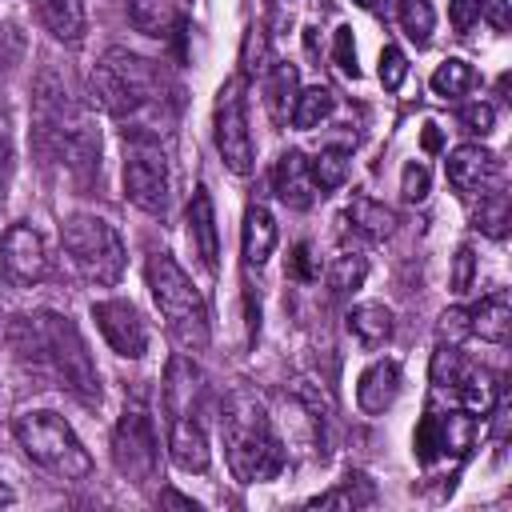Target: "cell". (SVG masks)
Returning <instances> with one entry per match:
<instances>
[{"instance_id":"6da1fadb","label":"cell","mask_w":512,"mask_h":512,"mask_svg":"<svg viewBox=\"0 0 512 512\" xmlns=\"http://www.w3.org/2000/svg\"><path fill=\"white\" fill-rule=\"evenodd\" d=\"M4 336H8L12 356L32 376L64 388L80 404H96L100 400V376L92 368V356L84 348V336L76 332V324L68 316H60V312L16 316Z\"/></svg>"},{"instance_id":"7a4b0ae2","label":"cell","mask_w":512,"mask_h":512,"mask_svg":"<svg viewBox=\"0 0 512 512\" xmlns=\"http://www.w3.org/2000/svg\"><path fill=\"white\" fill-rule=\"evenodd\" d=\"M32 140L40 156L64 160L76 172L92 168L100 156V132L92 116L84 112V104H76V96L52 68H44L32 88Z\"/></svg>"},{"instance_id":"3957f363","label":"cell","mask_w":512,"mask_h":512,"mask_svg":"<svg viewBox=\"0 0 512 512\" xmlns=\"http://www.w3.org/2000/svg\"><path fill=\"white\" fill-rule=\"evenodd\" d=\"M220 436H224V456L236 480L256 484L272 480L284 468V444L264 412V404L252 392H232L220 408Z\"/></svg>"},{"instance_id":"277c9868","label":"cell","mask_w":512,"mask_h":512,"mask_svg":"<svg viewBox=\"0 0 512 512\" xmlns=\"http://www.w3.org/2000/svg\"><path fill=\"white\" fill-rule=\"evenodd\" d=\"M92 100L108 116H136L144 108H156L164 100V72L160 64L128 52V48H108L104 60L88 76Z\"/></svg>"},{"instance_id":"5b68a950","label":"cell","mask_w":512,"mask_h":512,"mask_svg":"<svg viewBox=\"0 0 512 512\" xmlns=\"http://www.w3.org/2000/svg\"><path fill=\"white\" fill-rule=\"evenodd\" d=\"M12 432H16V444L24 448V456L36 468L52 472L56 480H84L92 472V456L64 416H56L48 408H32V412L16 416Z\"/></svg>"},{"instance_id":"8992f818","label":"cell","mask_w":512,"mask_h":512,"mask_svg":"<svg viewBox=\"0 0 512 512\" xmlns=\"http://www.w3.org/2000/svg\"><path fill=\"white\" fill-rule=\"evenodd\" d=\"M148 288H152V300H156L160 316L168 320L172 336L184 348H204L208 344V304H204L200 288L192 284V276L168 252L148 256Z\"/></svg>"},{"instance_id":"52a82bcc","label":"cell","mask_w":512,"mask_h":512,"mask_svg":"<svg viewBox=\"0 0 512 512\" xmlns=\"http://www.w3.org/2000/svg\"><path fill=\"white\" fill-rule=\"evenodd\" d=\"M60 244L84 280L112 288L124 276V240L104 216L72 212L60 228Z\"/></svg>"},{"instance_id":"ba28073f","label":"cell","mask_w":512,"mask_h":512,"mask_svg":"<svg viewBox=\"0 0 512 512\" xmlns=\"http://www.w3.org/2000/svg\"><path fill=\"white\" fill-rule=\"evenodd\" d=\"M244 76H232L220 84L216 92V108H212V140L220 160L228 164V172L248 176L256 148H252V132H248V96H244Z\"/></svg>"},{"instance_id":"9c48e42d","label":"cell","mask_w":512,"mask_h":512,"mask_svg":"<svg viewBox=\"0 0 512 512\" xmlns=\"http://www.w3.org/2000/svg\"><path fill=\"white\" fill-rule=\"evenodd\" d=\"M168 192H172V172L164 148L148 132H136L124 148V196L140 212L160 216L168 208Z\"/></svg>"},{"instance_id":"30bf717a","label":"cell","mask_w":512,"mask_h":512,"mask_svg":"<svg viewBox=\"0 0 512 512\" xmlns=\"http://www.w3.org/2000/svg\"><path fill=\"white\" fill-rule=\"evenodd\" d=\"M112 464L132 484H152L160 468V444L152 416L144 408H124V416L112 428Z\"/></svg>"},{"instance_id":"8fae6325","label":"cell","mask_w":512,"mask_h":512,"mask_svg":"<svg viewBox=\"0 0 512 512\" xmlns=\"http://www.w3.org/2000/svg\"><path fill=\"white\" fill-rule=\"evenodd\" d=\"M92 320H96V328L104 332V340L116 356L140 360L148 352V324H144V316L132 300H96Z\"/></svg>"},{"instance_id":"7c38bea8","label":"cell","mask_w":512,"mask_h":512,"mask_svg":"<svg viewBox=\"0 0 512 512\" xmlns=\"http://www.w3.org/2000/svg\"><path fill=\"white\" fill-rule=\"evenodd\" d=\"M0 264H4V276L20 288L28 284H40L48 276V244L44 236L32 228V224H12L0 240Z\"/></svg>"},{"instance_id":"4fadbf2b","label":"cell","mask_w":512,"mask_h":512,"mask_svg":"<svg viewBox=\"0 0 512 512\" xmlns=\"http://www.w3.org/2000/svg\"><path fill=\"white\" fill-rule=\"evenodd\" d=\"M476 440V416L472 412H448V416H424L420 428H416V448H420V460H436V456H448V452H468Z\"/></svg>"},{"instance_id":"5bb4252c","label":"cell","mask_w":512,"mask_h":512,"mask_svg":"<svg viewBox=\"0 0 512 512\" xmlns=\"http://www.w3.org/2000/svg\"><path fill=\"white\" fill-rule=\"evenodd\" d=\"M448 184L464 196H484L492 188H500V160L496 152L480 148V144H460L448 152Z\"/></svg>"},{"instance_id":"9a60e30c","label":"cell","mask_w":512,"mask_h":512,"mask_svg":"<svg viewBox=\"0 0 512 512\" xmlns=\"http://www.w3.org/2000/svg\"><path fill=\"white\" fill-rule=\"evenodd\" d=\"M400 396V364L396 360H376L360 372L356 380V404L364 416H380L396 404Z\"/></svg>"},{"instance_id":"2e32d148","label":"cell","mask_w":512,"mask_h":512,"mask_svg":"<svg viewBox=\"0 0 512 512\" xmlns=\"http://www.w3.org/2000/svg\"><path fill=\"white\" fill-rule=\"evenodd\" d=\"M168 456L176 468L184 472H204L212 452H208V436L204 428L192 420V416H172V428H168Z\"/></svg>"},{"instance_id":"e0dca14e","label":"cell","mask_w":512,"mask_h":512,"mask_svg":"<svg viewBox=\"0 0 512 512\" xmlns=\"http://www.w3.org/2000/svg\"><path fill=\"white\" fill-rule=\"evenodd\" d=\"M200 384H204L200 368L188 356H172L168 368H164V408H168V416H192Z\"/></svg>"},{"instance_id":"ac0fdd59","label":"cell","mask_w":512,"mask_h":512,"mask_svg":"<svg viewBox=\"0 0 512 512\" xmlns=\"http://www.w3.org/2000/svg\"><path fill=\"white\" fill-rule=\"evenodd\" d=\"M468 332L488 340V344H504L508 332H512V300L504 288L488 292L472 312H468Z\"/></svg>"},{"instance_id":"d6986e66","label":"cell","mask_w":512,"mask_h":512,"mask_svg":"<svg viewBox=\"0 0 512 512\" xmlns=\"http://www.w3.org/2000/svg\"><path fill=\"white\" fill-rule=\"evenodd\" d=\"M272 184H276V196L288 204V208H308L316 200V184L308 176V160L300 152H284L276 160V172H272Z\"/></svg>"},{"instance_id":"ffe728a7","label":"cell","mask_w":512,"mask_h":512,"mask_svg":"<svg viewBox=\"0 0 512 512\" xmlns=\"http://www.w3.org/2000/svg\"><path fill=\"white\" fill-rule=\"evenodd\" d=\"M188 240L196 248V256L204 260V268H216L220 244H216V212H212V196L204 188H196L192 204H188Z\"/></svg>"},{"instance_id":"44dd1931","label":"cell","mask_w":512,"mask_h":512,"mask_svg":"<svg viewBox=\"0 0 512 512\" xmlns=\"http://www.w3.org/2000/svg\"><path fill=\"white\" fill-rule=\"evenodd\" d=\"M36 12H40L44 28H48L56 40H64V44H80L84 24H88V16H84V0H36Z\"/></svg>"},{"instance_id":"7402d4cb","label":"cell","mask_w":512,"mask_h":512,"mask_svg":"<svg viewBox=\"0 0 512 512\" xmlns=\"http://www.w3.org/2000/svg\"><path fill=\"white\" fill-rule=\"evenodd\" d=\"M240 240H244V260L252 268H260L272 256V248H276V220H272V212L264 204H248V212H244V236Z\"/></svg>"},{"instance_id":"603a6c76","label":"cell","mask_w":512,"mask_h":512,"mask_svg":"<svg viewBox=\"0 0 512 512\" xmlns=\"http://www.w3.org/2000/svg\"><path fill=\"white\" fill-rule=\"evenodd\" d=\"M392 328H396V316H392L388 304L368 300V304H356V308L348 312V332H352L364 348H380V344L392 336Z\"/></svg>"},{"instance_id":"cb8c5ba5","label":"cell","mask_w":512,"mask_h":512,"mask_svg":"<svg viewBox=\"0 0 512 512\" xmlns=\"http://www.w3.org/2000/svg\"><path fill=\"white\" fill-rule=\"evenodd\" d=\"M456 392H460V400H464V412L488 416L492 404H496V396H500V384H496V376H492L488 368H464Z\"/></svg>"},{"instance_id":"d4e9b609","label":"cell","mask_w":512,"mask_h":512,"mask_svg":"<svg viewBox=\"0 0 512 512\" xmlns=\"http://www.w3.org/2000/svg\"><path fill=\"white\" fill-rule=\"evenodd\" d=\"M348 220H352V228L364 232L368 240H384V236H392V228H396V212L384 208L380 200H368V196H356V200H352Z\"/></svg>"},{"instance_id":"484cf974","label":"cell","mask_w":512,"mask_h":512,"mask_svg":"<svg viewBox=\"0 0 512 512\" xmlns=\"http://www.w3.org/2000/svg\"><path fill=\"white\" fill-rule=\"evenodd\" d=\"M128 20L144 36H168L176 24V4L172 0H128Z\"/></svg>"},{"instance_id":"4316f807","label":"cell","mask_w":512,"mask_h":512,"mask_svg":"<svg viewBox=\"0 0 512 512\" xmlns=\"http://www.w3.org/2000/svg\"><path fill=\"white\" fill-rule=\"evenodd\" d=\"M432 92L440 96V100H456V96H464L472 84H476V72H472V64L468 60H460V56H448V60H440L436 64V72H432Z\"/></svg>"},{"instance_id":"83f0119b","label":"cell","mask_w":512,"mask_h":512,"mask_svg":"<svg viewBox=\"0 0 512 512\" xmlns=\"http://www.w3.org/2000/svg\"><path fill=\"white\" fill-rule=\"evenodd\" d=\"M352 172V156L344 148H324L316 160H308V176L316 184V192H336Z\"/></svg>"},{"instance_id":"f1b7e54d","label":"cell","mask_w":512,"mask_h":512,"mask_svg":"<svg viewBox=\"0 0 512 512\" xmlns=\"http://www.w3.org/2000/svg\"><path fill=\"white\" fill-rule=\"evenodd\" d=\"M328 116H332V92H328L324 84H312V88H304V92L292 100V124H296L300 132L324 124Z\"/></svg>"},{"instance_id":"f546056e","label":"cell","mask_w":512,"mask_h":512,"mask_svg":"<svg viewBox=\"0 0 512 512\" xmlns=\"http://www.w3.org/2000/svg\"><path fill=\"white\" fill-rule=\"evenodd\" d=\"M364 276H368V264H364L360 252H336L332 264H328V284H332L336 296L356 292L364 284Z\"/></svg>"},{"instance_id":"4dcf8cb0","label":"cell","mask_w":512,"mask_h":512,"mask_svg":"<svg viewBox=\"0 0 512 512\" xmlns=\"http://www.w3.org/2000/svg\"><path fill=\"white\" fill-rule=\"evenodd\" d=\"M264 92H268V108H272V116L284 120L288 108H292V100H296V68H292V64H276V68L268 72Z\"/></svg>"},{"instance_id":"1f68e13d","label":"cell","mask_w":512,"mask_h":512,"mask_svg":"<svg viewBox=\"0 0 512 512\" xmlns=\"http://www.w3.org/2000/svg\"><path fill=\"white\" fill-rule=\"evenodd\" d=\"M376 500V492L368 488V480L364 476H348L340 488H332V492H324V496H316V500H308L312 508H360V504H372Z\"/></svg>"},{"instance_id":"d6a6232c","label":"cell","mask_w":512,"mask_h":512,"mask_svg":"<svg viewBox=\"0 0 512 512\" xmlns=\"http://www.w3.org/2000/svg\"><path fill=\"white\" fill-rule=\"evenodd\" d=\"M400 28L408 32V40L416 44H428L432 40V28H436V12L428 0H400Z\"/></svg>"},{"instance_id":"836d02e7","label":"cell","mask_w":512,"mask_h":512,"mask_svg":"<svg viewBox=\"0 0 512 512\" xmlns=\"http://www.w3.org/2000/svg\"><path fill=\"white\" fill-rule=\"evenodd\" d=\"M476 224H480L488 236H504V224H508V192H500V188L484 192V196H480Z\"/></svg>"},{"instance_id":"e575fe53","label":"cell","mask_w":512,"mask_h":512,"mask_svg":"<svg viewBox=\"0 0 512 512\" xmlns=\"http://www.w3.org/2000/svg\"><path fill=\"white\" fill-rule=\"evenodd\" d=\"M24 32H20V24H12V20H4L0 24V80H8L12 72H16V64L24 60Z\"/></svg>"},{"instance_id":"d590c367","label":"cell","mask_w":512,"mask_h":512,"mask_svg":"<svg viewBox=\"0 0 512 512\" xmlns=\"http://www.w3.org/2000/svg\"><path fill=\"white\" fill-rule=\"evenodd\" d=\"M460 376H464V360H460V352H456L452 344L440 348L436 360H432V384H436V388H456Z\"/></svg>"},{"instance_id":"8d00e7d4","label":"cell","mask_w":512,"mask_h":512,"mask_svg":"<svg viewBox=\"0 0 512 512\" xmlns=\"http://www.w3.org/2000/svg\"><path fill=\"white\" fill-rule=\"evenodd\" d=\"M404 76H408L404 52H400L396 44H384V52H380V84H384L388 92H396V88L404 84Z\"/></svg>"},{"instance_id":"74e56055","label":"cell","mask_w":512,"mask_h":512,"mask_svg":"<svg viewBox=\"0 0 512 512\" xmlns=\"http://www.w3.org/2000/svg\"><path fill=\"white\" fill-rule=\"evenodd\" d=\"M428 184H432V176H428V168L424 164H404V172H400V196L408 200V204H420L424 196H428Z\"/></svg>"},{"instance_id":"f35d334b","label":"cell","mask_w":512,"mask_h":512,"mask_svg":"<svg viewBox=\"0 0 512 512\" xmlns=\"http://www.w3.org/2000/svg\"><path fill=\"white\" fill-rule=\"evenodd\" d=\"M492 124H496V108H492V104H484V100H480V104H468V108H464V128H468V132L488 136V132H492Z\"/></svg>"},{"instance_id":"ab89813d","label":"cell","mask_w":512,"mask_h":512,"mask_svg":"<svg viewBox=\"0 0 512 512\" xmlns=\"http://www.w3.org/2000/svg\"><path fill=\"white\" fill-rule=\"evenodd\" d=\"M472 272H476V256L468 244L456 248V268H452V292H468L472 288Z\"/></svg>"},{"instance_id":"60d3db41","label":"cell","mask_w":512,"mask_h":512,"mask_svg":"<svg viewBox=\"0 0 512 512\" xmlns=\"http://www.w3.org/2000/svg\"><path fill=\"white\" fill-rule=\"evenodd\" d=\"M332 56H336L340 72L356 76V44H352V28H336V44H332Z\"/></svg>"},{"instance_id":"b9f144b4","label":"cell","mask_w":512,"mask_h":512,"mask_svg":"<svg viewBox=\"0 0 512 512\" xmlns=\"http://www.w3.org/2000/svg\"><path fill=\"white\" fill-rule=\"evenodd\" d=\"M476 16H480V0H448V20H452V28L460 36L472 28Z\"/></svg>"},{"instance_id":"7bdbcfd3","label":"cell","mask_w":512,"mask_h":512,"mask_svg":"<svg viewBox=\"0 0 512 512\" xmlns=\"http://www.w3.org/2000/svg\"><path fill=\"white\" fill-rule=\"evenodd\" d=\"M480 16L496 28V32H508V0H480Z\"/></svg>"},{"instance_id":"ee69618b","label":"cell","mask_w":512,"mask_h":512,"mask_svg":"<svg viewBox=\"0 0 512 512\" xmlns=\"http://www.w3.org/2000/svg\"><path fill=\"white\" fill-rule=\"evenodd\" d=\"M292 272L300 276V280H312L316 272H312V248L308 244H296V256H292Z\"/></svg>"},{"instance_id":"f6af8a7d","label":"cell","mask_w":512,"mask_h":512,"mask_svg":"<svg viewBox=\"0 0 512 512\" xmlns=\"http://www.w3.org/2000/svg\"><path fill=\"white\" fill-rule=\"evenodd\" d=\"M160 500H164V504H180V508H192V512H196V500H188V496H180V492H164Z\"/></svg>"},{"instance_id":"bcb514c9","label":"cell","mask_w":512,"mask_h":512,"mask_svg":"<svg viewBox=\"0 0 512 512\" xmlns=\"http://www.w3.org/2000/svg\"><path fill=\"white\" fill-rule=\"evenodd\" d=\"M440 144V132H436V124H424V148H436Z\"/></svg>"},{"instance_id":"7dc6e473","label":"cell","mask_w":512,"mask_h":512,"mask_svg":"<svg viewBox=\"0 0 512 512\" xmlns=\"http://www.w3.org/2000/svg\"><path fill=\"white\" fill-rule=\"evenodd\" d=\"M12 500H16V492L8 484H0V504H12Z\"/></svg>"},{"instance_id":"c3c4849f","label":"cell","mask_w":512,"mask_h":512,"mask_svg":"<svg viewBox=\"0 0 512 512\" xmlns=\"http://www.w3.org/2000/svg\"><path fill=\"white\" fill-rule=\"evenodd\" d=\"M356 4H360V8H376L380 0H356Z\"/></svg>"}]
</instances>
